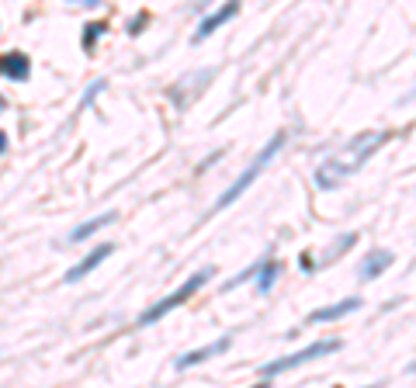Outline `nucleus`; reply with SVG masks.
<instances>
[{
	"label": "nucleus",
	"mask_w": 416,
	"mask_h": 388,
	"mask_svg": "<svg viewBox=\"0 0 416 388\" xmlns=\"http://www.w3.org/2000/svg\"><path fill=\"white\" fill-rule=\"evenodd\" d=\"M385 139H389V132H365V135H357V139L347 142L336 156H330L326 163H319V170H316V184H319V187H336L343 177H350V173L357 170L374 149H381Z\"/></svg>",
	"instance_id": "f257e3e1"
},
{
	"label": "nucleus",
	"mask_w": 416,
	"mask_h": 388,
	"mask_svg": "<svg viewBox=\"0 0 416 388\" xmlns=\"http://www.w3.org/2000/svg\"><path fill=\"white\" fill-rule=\"evenodd\" d=\"M281 146H285V135H274V139H271V142H267V146H264V149H260V153H257V156L250 160L247 170H243L240 177H236V180H233V184H229V187H226V194H222V198L215 201V212L229 208V205H233V201H236V198H240V194L247 191L250 184H253V180H257L260 173L271 167V160H274V156L281 153Z\"/></svg>",
	"instance_id": "f03ea898"
},
{
	"label": "nucleus",
	"mask_w": 416,
	"mask_h": 388,
	"mask_svg": "<svg viewBox=\"0 0 416 388\" xmlns=\"http://www.w3.org/2000/svg\"><path fill=\"white\" fill-rule=\"evenodd\" d=\"M212 277H215V267H202V270H198V274H191V277H188L177 292H170V295H166V299H160L153 308H146V312L139 315V323H142V326H149V323L164 319L166 312H173L177 305H184L191 295H195V292H198V288H202V284H205V281H212Z\"/></svg>",
	"instance_id": "7ed1b4c3"
},
{
	"label": "nucleus",
	"mask_w": 416,
	"mask_h": 388,
	"mask_svg": "<svg viewBox=\"0 0 416 388\" xmlns=\"http://www.w3.org/2000/svg\"><path fill=\"white\" fill-rule=\"evenodd\" d=\"M333 350H340V340H316V344L302 346V350H295V353H288V357H278V361L264 364L260 375H264V378H274V375L291 371V368H298V364H305V361H319V357H326V353H333Z\"/></svg>",
	"instance_id": "20e7f679"
},
{
	"label": "nucleus",
	"mask_w": 416,
	"mask_h": 388,
	"mask_svg": "<svg viewBox=\"0 0 416 388\" xmlns=\"http://www.w3.org/2000/svg\"><path fill=\"white\" fill-rule=\"evenodd\" d=\"M229 350V337H219L215 344H205L198 346V350H191V353H181L177 357V371H188V368H195V364H202V361H212V357H219V353H226Z\"/></svg>",
	"instance_id": "39448f33"
},
{
	"label": "nucleus",
	"mask_w": 416,
	"mask_h": 388,
	"mask_svg": "<svg viewBox=\"0 0 416 388\" xmlns=\"http://www.w3.org/2000/svg\"><path fill=\"white\" fill-rule=\"evenodd\" d=\"M111 254H115V246H111V243H101V246H97V250H90V254H87V257H83L77 267H70V270H66V281H70V284L83 281V277H87L94 267H101V263L111 257Z\"/></svg>",
	"instance_id": "423d86ee"
},
{
	"label": "nucleus",
	"mask_w": 416,
	"mask_h": 388,
	"mask_svg": "<svg viewBox=\"0 0 416 388\" xmlns=\"http://www.w3.org/2000/svg\"><path fill=\"white\" fill-rule=\"evenodd\" d=\"M0 77L25 84V80L32 77V63H28V56H25V52H7V56H0Z\"/></svg>",
	"instance_id": "0eeeda50"
},
{
	"label": "nucleus",
	"mask_w": 416,
	"mask_h": 388,
	"mask_svg": "<svg viewBox=\"0 0 416 388\" xmlns=\"http://www.w3.org/2000/svg\"><path fill=\"white\" fill-rule=\"evenodd\" d=\"M236 11H240L236 4H222V7L215 11V14H208L205 21L198 25V32H195V42H205V39L212 35V32H215V28H222V25H226L229 18H236Z\"/></svg>",
	"instance_id": "6e6552de"
},
{
	"label": "nucleus",
	"mask_w": 416,
	"mask_h": 388,
	"mask_svg": "<svg viewBox=\"0 0 416 388\" xmlns=\"http://www.w3.org/2000/svg\"><path fill=\"white\" fill-rule=\"evenodd\" d=\"M354 308H361V299H357V295H350V299H343V302H336V305H326V308L309 312V323H333V319H343V315L354 312Z\"/></svg>",
	"instance_id": "1a4fd4ad"
},
{
	"label": "nucleus",
	"mask_w": 416,
	"mask_h": 388,
	"mask_svg": "<svg viewBox=\"0 0 416 388\" xmlns=\"http://www.w3.org/2000/svg\"><path fill=\"white\" fill-rule=\"evenodd\" d=\"M392 267V254L389 250H378V254H372V257L361 263V281H374L381 270H389Z\"/></svg>",
	"instance_id": "9d476101"
},
{
	"label": "nucleus",
	"mask_w": 416,
	"mask_h": 388,
	"mask_svg": "<svg viewBox=\"0 0 416 388\" xmlns=\"http://www.w3.org/2000/svg\"><path fill=\"white\" fill-rule=\"evenodd\" d=\"M115 218H118V212H104V215H97V218H90V222H83L80 229H73V232H70V243H83L87 236H94L97 229H104V225H111Z\"/></svg>",
	"instance_id": "9b49d317"
},
{
	"label": "nucleus",
	"mask_w": 416,
	"mask_h": 388,
	"mask_svg": "<svg viewBox=\"0 0 416 388\" xmlns=\"http://www.w3.org/2000/svg\"><path fill=\"white\" fill-rule=\"evenodd\" d=\"M278 260H260L257 267V292H271L274 288V277H278Z\"/></svg>",
	"instance_id": "f8f14e48"
},
{
	"label": "nucleus",
	"mask_w": 416,
	"mask_h": 388,
	"mask_svg": "<svg viewBox=\"0 0 416 388\" xmlns=\"http://www.w3.org/2000/svg\"><path fill=\"white\" fill-rule=\"evenodd\" d=\"M83 32H87V35H83V49H90V45H94V39H101V32H104V25H87Z\"/></svg>",
	"instance_id": "ddd939ff"
},
{
	"label": "nucleus",
	"mask_w": 416,
	"mask_h": 388,
	"mask_svg": "<svg viewBox=\"0 0 416 388\" xmlns=\"http://www.w3.org/2000/svg\"><path fill=\"white\" fill-rule=\"evenodd\" d=\"M7 153V132H0V156Z\"/></svg>",
	"instance_id": "4468645a"
},
{
	"label": "nucleus",
	"mask_w": 416,
	"mask_h": 388,
	"mask_svg": "<svg viewBox=\"0 0 416 388\" xmlns=\"http://www.w3.org/2000/svg\"><path fill=\"white\" fill-rule=\"evenodd\" d=\"M4 111H7V97L0 94V115H4Z\"/></svg>",
	"instance_id": "2eb2a0df"
},
{
	"label": "nucleus",
	"mask_w": 416,
	"mask_h": 388,
	"mask_svg": "<svg viewBox=\"0 0 416 388\" xmlns=\"http://www.w3.org/2000/svg\"><path fill=\"white\" fill-rule=\"evenodd\" d=\"M253 388H271V385H267V382H264V385H253Z\"/></svg>",
	"instance_id": "dca6fc26"
}]
</instances>
